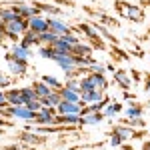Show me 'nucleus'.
<instances>
[{"instance_id": "f257e3e1", "label": "nucleus", "mask_w": 150, "mask_h": 150, "mask_svg": "<svg viewBox=\"0 0 150 150\" xmlns=\"http://www.w3.org/2000/svg\"><path fill=\"white\" fill-rule=\"evenodd\" d=\"M112 6H114L116 14L122 16V18H126L128 22L140 24V22L146 20V12H144V8H140L138 4H132V2H128V0H114Z\"/></svg>"}, {"instance_id": "f03ea898", "label": "nucleus", "mask_w": 150, "mask_h": 150, "mask_svg": "<svg viewBox=\"0 0 150 150\" xmlns=\"http://www.w3.org/2000/svg\"><path fill=\"white\" fill-rule=\"evenodd\" d=\"M74 28V32H80V36H84L88 42H90V46L96 48V50H106V44H104V40L98 36V32L94 30L92 22H78L76 26H72Z\"/></svg>"}, {"instance_id": "7ed1b4c3", "label": "nucleus", "mask_w": 150, "mask_h": 150, "mask_svg": "<svg viewBox=\"0 0 150 150\" xmlns=\"http://www.w3.org/2000/svg\"><path fill=\"white\" fill-rule=\"evenodd\" d=\"M0 116L8 118V120H24V122H34V112L28 110L26 106H6L0 108Z\"/></svg>"}, {"instance_id": "20e7f679", "label": "nucleus", "mask_w": 150, "mask_h": 150, "mask_svg": "<svg viewBox=\"0 0 150 150\" xmlns=\"http://www.w3.org/2000/svg\"><path fill=\"white\" fill-rule=\"evenodd\" d=\"M82 10L86 12L88 16H92L94 22L102 24V26H106V28H110V26H114V28H118L120 26V22L116 20V18H112V16H108L104 10H98V8H92V6H82Z\"/></svg>"}, {"instance_id": "39448f33", "label": "nucleus", "mask_w": 150, "mask_h": 150, "mask_svg": "<svg viewBox=\"0 0 150 150\" xmlns=\"http://www.w3.org/2000/svg\"><path fill=\"white\" fill-rule=\"evenodd\" d=\"M16 138L20 140L22 144H30V146H42V144H46L48 138L44 134H38V132H30V130H22V132H18V136Z\"/></svg>"}, {"instance_id": "423d86ee", "label": "nucleus", "mask_w": 150, "mask_h": 150, "mask_svg": "<svg viewBox=\"0 0 150 150\" xmlns=\"http://www.w3.org/2000/svg\"><path fill=\"white\" fill-rule=\"evenodd\" d=\"M54 116H56V108H40L34 116V122H30V124H34V126H52L54 124Z\"/></svg>"}, {"instance_id": "0eeeda50", "label": "nucleus", "mask_w": 150, "mask_h": 150, "mask_svg": "<svg viewBox=\"0 0 150 150\" xmlns=\"http://www.w3.org/2000/svg\"><path fill=\"white\" fill-rule=\"evenodd\" d=\"M6 68L10 72V76H24L26 70H28V62H22V60H16V58L10 56V52H6Z\"/></svg>"}, {"instance_id": "6e6552de", "label": "nucleus", "mask_w": 150, "mask_h": 150, "mask_svg": "<svg viewBox=\"0 0 150 150\" xmlns=\"http://www.w3.org/2000/svg\"><path fill=\"white\" fill-rule=\"evenodd\" d=\"M46 22H48V30H50L52 34H56V36H66V34H70V32H74V28H72L68 22L60 20V18H46Z\"/></svg>"}, {"instance_id": "1a4fd4ad", "label": "nucleus", "mask_w": 150, "mask_h": 150, "mask_svg": "<svg viewBox=\"0 0 150 150\" xmlns=\"http://www.w3.org/2000/svg\"><path fill=\"white\" fill-rule=\"evenodd\" d=\"M12 8H14V12L20 16V18H26V20H30L32 16H40V10L36 8V6H32V4H24V2H14V4H10Z\"/></svg>"}, {"instance_id": "9d476101", "label": "nucleus", "mask_w": 150, "mask_h": 150, "mask_svg": "<svg viewBox=\"0 0 150 150\" xmlns=\"http://www.w3.org/2000/svg\"><path fill=\"white\" fill-rule=\"evenodd\" d=\"M54 62H56L64 72H70V70H74V68H80V66H78V58L74 56V54H56V56H54Z\"/></svg>"}, {"instance_id": "9b49d317", "label": "nucleus", "mask_w": 150, "mask_h": 150, "mask_svg": "<svg viewBox=\"0 0 150 150\" xmlns=\"http://www.w3.org/2000/svg\"><path fill=\"white\" fill-rule=\"evenodd\" d=\"M112 80L122 88V90H130L132 88V78H130V74H128V70H122V68H114L112 72Z\"/></svg>"}, {"instance_id": "f8f14e48", "label": "nucleus", "mask_w": 150, "mask_h": 150, "mask_svg": "<svg viewBox=\"0 0 150 150\" xmlns=\"http://www.w3.org/2000/svg\"><path fill=\"white\" fill-rule=\"evenodd\" d=\"M86 104L84 102H62L56 106V114H80V110Z\"/></svg>"}, {"instance_id": "ddd939ff", "label": "nucleus", "mask_w": 150, "mask_h": 150, "mask_svg": "<svg viewBox=\"0 0 150 150\" xmlns=\"http://www.w3.org/2000/svg\"><path fill=\"white\" fill-rule=\"evenodd\" d=\"M10 56L12 58H16V60H22V62H28L30 60V56H32V52H30V48H26V46H22L20 42H14L10 46Z\"/></svg>"}, {"instance_id": "4468645a", "label": "nucleus", "mask_w": 150, "mask_h": 150, "mask_svg": "<svg viewBox=\"0 0 150 150\" xmlns=\"http://www.w3.org/2000/svg\"><path fill=\"white\" fill-rule=\"evenodd\" d=\"M28 30H32V32H36V34H44V32H48V22L46 18L40 14V16H32L30 20H28Z\"/></svg>"}, {"instance_id": "2eb2a0df", "label": "nucleus", "mask_w": 150, "mask_h": 150, "mask_svg": "<svg viewBox=\"0 0 150 150\" xmlns=\"http://www.w3.org/2000/svg\"><path fill=\"white\" fill-rule=\"evenodd\" d=\"M32 6H36V8L40 10V14H42V12L48 14V18H56V16L62 14V8H58V6L50 4V2H38V0H32Z\"/></svg>"}, {"instance_id": "dca6fc26", "label": "nucleus", "mask_w": 150, "mask_h": 150, "mask_svg": "<svg viewBox=\"0 0 150 150\" xmlns=\"http://www.w3.org/2000/svg\"><path fill=\"white\" fill-rule=\"evenodd\" d=\"M88 78H90V84H92L94 90H100V92H106V90H108V80H106L104 74L88 72Z\"/></svg>"}, {"instance_id": "f3484780", "label": "nucleus", "mask_w": 150, "mask_h": 150, "mask_svg": "<svg viewBox=\"0 0 150 150\" xmlns=\"http://www.w3.org/2000/svg\"><path fill=\"white\" fill-rule=\"evenodd\" d=\"M134 132H136L134 128H128V126H124V124H114V126H112V134H116L122 142L132 140L134 138Z\"/></svg>"}, {"instance_id": "a211bd4d", "label": "nucleus", "mask_w": 150, "mask_h": 150, "mask_svg": "<svg viewBox=\"0 0 150 150\" xmlns=\"http://www.w3.org/2000/svg\"><path fill=\"white\" fill-rule=\"evenodd\" d=\"M4 94H6L8 106H24V100H22V96H20V88H8Z\"/></svg>"}, {"instance_id": "6ab92c4d", "label": "nucleus", "mask_w": 150, "mask_h": 150, "mask_svg": "<svg viewBox=\"0 0 150 150\" xmlns=\"http://www.w3.org/2000/svg\"><path fill=\"white\" fill-rule=\"evenodd\" d=\"M142 114H144V106L140 102H128L126 110H124V116L126 118H142Z\"/></svg>"}, {"instance_id": "aec40b11", "label": "nucleus", "mask_w": 150, "mask_h": 150, "mask_svg": "<svg viewBox=\"0 0 150 150\" xmlns=\"http://www.w3.org/2000/svg\"><path fill=\"white\" fill-rule=\"evenodd\" d=\"M22 46L26 48H32V46H40V38H38V34L36 32H32V30H28V32H24L22 38L18 40Z\"/></svg>"}, {"instance_id": "412c9836", "label": "nucleus", "mask_w": 150, "mask_h": 150, "mask_svg": "<svg viewBox=\"0 0 150 150\" xmlns=\"http://www.w3.org/2000/svg\"><path fill=\"white\" fill-rule=\"evenodd\" d=\"M106 94L100 92V90H90V92H80V102L84 104H94V102H100Z\"/></svg>"}, {"instance_id": "4be33fe9", "label": "nucleus", "mask_w": 150, "mask_h": 150, "mask_svg": "<svg viewBox=\"0 0 150 150\" xmlns=\"http://www.w3.org/2000/svg\"><path fill=\"white\" fill-rule=\"evenodd\" d=\"M104 120L102 112H92V114H84L80 116V126H94V124H100Z\"/></svg>"}, {"instance_id": "5701e85b", "label": "nucleus", "mask_w": 150, "mask_h": 150, "mask_svg": "<svg viewBox=\"0 0 150 150\" xmlns=\"http://www.w3.org/2000/svg\"><path fill=\"white\" fill-rule=\"evenodd\" d=\"M32 90H34V94H36V98H38V100L46 98L48 94L52 92V88H50V86H46L42 80H34V82H32Z\"/></svg>"}, {"instance_id": "b1692460", "label": "nucleus", "mask_w": 150, "mask_h": 150, "mask_svg": "<svg viewBox=\"0 0 150 150\" xmlns=\"http://www.w3.org/2000/svg\"><path fill=\"white\" fill-rule=\"evenodd\" d=\"M60 102H62V98H60V92H58V90H52L46 98L40 100V104H42L44 108H56Z\"/></svg>"}, {"instance_id": "393cba45", "label": "nucleus", "mask_w": 150, "mask_h": 150, "mask_svg": "<svg viewBox=\"0 0 150 150\" xmlns=\"http://www.w3.org/2000/svg\"><path fill=\"white\" fill-rule=\"evenodd\" d=\"M120 112H122V104H120V102H114V100H110V102L104 106V110H102L104 118H114V116L120 114Z\"/></svg>"}, {"instance_id": "a878e982", "label": "nucleus", "mask_w": 150, "mask_h": 150, "mask_svg": "<svg viewBox=\"0 0 150 150\" xmlns=\"http://www.w3.org/2000/svg\"><path fill=\"white\" fill-rule=\"evenodd\" d=\"M110 58H112L114 62H128V60H130V54H128L126 50H122L120 46L114 44V46L110 48Z\"/></svg>"}, {"instance_id": "bb28decb", "label": "nucleus", "mask_w": 150, "mask_h": 150, "mask_svg": "<svg viewBox=\"0 0 150 150\" xmlns=\"http://www.w3.org/2000/svg\"><path fill=\"white\" fill-rule=\"evenodd\" d=\"M52 46V50L56 52V54H72L74 52V46H70L68 42H64L62 38H58L54 44H50Z\"/></svg>"}, {"instance_id": "cd10ccee", "label": "nucleus", "mask_w": 150, "mask_h": 150, "mask_svg": "<svg viewBox=\"0 0 150 150\" xmlns=\"http://www.w3.org/2000/svg\"><path fill=\"white\" fill-rule=\"evenodd\" d=\"M58 92H60V98L64 102H80V92H76V90H70V88H64L62 86Z\"/></svg>"}, {"instance_id": "c85d7f7f", "label": "nucleus", "mask_w": 150, "mask_h": 150, "mask_svg": "<svg viewBox=\"0 0 150 150\" xmlns=\"http://www.w3.org/2000/svg\"><path fill=\"white\" fill-rule=\"evenodd\" d=\"M120 124H124V126L128 128H138V130H142V128H146V122H144V118H120Z\"/></svg>"}, {"instance_id": "c756f323", "label": "nucleus", "mask_w": 150, "mask_h": 150, "mask_svg": "<svg viewBox=\"0 0 150 150\" xmlns=\"http://www.w3.org/2000/svg\"><path fill=\"white\" fill-rule=\"evenodd\" d=\"M72 54H74V56H80V58H88V56H92V46L80 42V44L74 46V52H72Z\"/></svg>"}, {"instance_id": "7c9ffc66", "label": "nucleus", "mask_w": 150, "mask_h": 150, "mask_svg": "<svg viewBox=\"0 0 150 150\" xmlns=\"http://www.w3.org/2000/svg\"><path fill=\"white\" fill-rule=\"evenodd\" d=\"M40 80L44 82V84H46V86H50V88H52V90H60V88H62V86H64V84H62V82L58 80L56 76H48V74H44V76H42V78H40Z\"/></svg>"}, {"instance_id": "2f4dec72", "label": "nucleus", "mask_w": 150, "mask_h": 150, "mask_svg": "<svg viewBox=\"0 0 150 150\" xmlns=\"http://www.w3.org/2000/svg\"><path fill=\"white\" fill-rule=\"evenodd\" d=\"M20 96H22L24 104H26V102H32V100H38V98H36V94H34V90H32V86H22V88H20Z\"/></svg>"}, {"instance_id": "473e14b6", "label": "nucleus", "mask_w": 150, "mask_h": 150, "mask_svg": "<svg viewBox=\"0 0 150 150\" xmlns=\"http://www.w3.org/2000/svg\"><path fill=\"white\" fill-rule=\"evenodd\" d=\"M38 56L44 58V60H54L56 52L52 50V46H40V50H38Z\"/></svg>"}, {"instance_id": "72a5a7b5", "label": "nucleus", "mask_w": 150, "mask_h": 150, "mask_svg": "<svg viewBox=\"0 0 150 150\" xmlns=\"http://www.w3.org/2000/svg\"><path fill=\"white\" fill-rule=\"evenodd\" d=\"M64 88H70V90L80 92V82H78V78H68V80L64 82Z\"/></svg>"}, {"instance_id": "f704fd0d", "label": "nucleus", "mask_w": 150, "mask_h": 150, "mask_svg": "<svg viewBox=\"0 0 150 150\" xmlns=\"http://www.w3.org/2000/svg\"><path fill=\"white\" fill-rule=\"evenodd\" d=\"M50 4H56V6H70V8H74L76 6V2L74 0H46Z\"/></svg>"}, {"instance_id": "c9c22d12", "label": "nucleus", "mask_w": 150, "mask_h": 150, "mask_svg": "<svg viewBox=\"0 0 150 150\" xmlns=\"http://www.w3.org/2000/svg\"><path fill=\"white\" fill-rule=\"evenodd\" d=\"M24 106H26L28 110H32L34 114L38 112V110H40V108H42V104H40V100H32V102H26Z\"/></svg>"}, {"instance_id": "e433bc0d", "label": "nucleus", "mask_w": 150, "mask_h": 150, "mask_svg": "<svg viewBox=\"0 0 150 150\" xmlns=\"http://www.w3.org/2000/svg\"><path fill=\"white\" fill-rule=\"evenodd\" d=\"M106 144H108V146H122L124 142L118 138L116 134H110V138H108V142H106Z\"/></svg>"}, {"instance_id": "4c0bfd02", "label": "nucleus", "mask_w": 150, "mask_h": 150, "mask_svg": "<svg viewBox=\"0 0 150 150\" xmlns=\"http://www.w3.org/2000/svg\"><path fill=\"white\" fill-rule=\"evenodd\" d=\"M10 84H12V78H10V76L0 74V90H2V88H6V86H10Z\"/></svg>"}, {"instance_id": "58836bf2", "label": "nucleus", "mask_w": 150, "mask_h": 150, "mask_svg": "<svg viewBox=\"0 0 150 150\" xmlns=\"http://www.w3.org/2000/svg\"><path fill=\"white\" fill-rule=\"evenodd\" d=\"M12 126H14V120H8V118H2V116H0V130L12 128Z\"/></svg>"}, {"instance_id": "ea45409f", "label": "nucleus", "mask_w": 150, "mask_h": 150, "mask_svg": "<svg viewBox=\"0 0 150 150\" xmlns=\"http://www.w3.org/2000/svg\"><path fill=\"white\" fill-rule=\"evenodd\" d=\"M144 92L150 94V72H144Z\"/></svg>"}, {"instance_id": "a19ab883", "label": "nucleus", "mask_w": 150, "mask_h": 150, "mask_svg": "<svg viewBox=\"0 0 150 150\" xmlns=\"http://www.w3.org/2000/svg\"><path fill=\"white\" fill-rule=\"evenodd\" d=\"M130 78H132V82H140V78H142V74H140L136 68L130 70Z\"/></svg>"}, {"instance_id": "79ce46f5", "label": "nucleus", "mask_w": 150, "mask_h": 150, "mask_svg": "<svg viewBox=\"0 0 150 150\" xmlns=\"http://www.w3.org/2000/svg\"><path fill=\"white\" fill-rule=\"evenodd\" d=\"M8 106V102H6V94L0 90V108H6Z\"/></svg>"}, {"instance_id": "37998d69", "label": "nucleus", "mask_w": 150, "mask_h": 150, "mask_svg": "<svg viewBox=\"0 0 150 150\" xmlns=\"http://www.w3.org/2000/svg\"><path fill=\"white\" fill-rule=\"evenodd\" d=\"M122 96H124V100H132V102L136 100V96H134L132 92H128V90H124V94H122Z\"/></svg>"}, {"instance_id": "c03bdc74", "label": "nucleus", "mask_w": 150, "mask_h": 150, "mask_svg": "<svg viewBox=\"0 0 150 150\" xmlns=\"http://www.w3.org/2000/svg\"><path fill=\"white\" fill-rule=\"evenodd\" d=\"M138 6H140V8H144V6H148V8H150V0H140Z\"/></svg>"}, {"instance_id": "a18cd8bd", "label": "nucleus", "mask_w": 150, "mask_h": 150, "mask_svg": "<svg viewBox=\"0 0 150 150\" xmlns=\"http://www.w3.org/2000/svg\"><path fill=\"white\" fill-rule=\"evenodd\" d=\"M142 150H150V140L148 142H142Z\"/></svg>"}, {"instance_id": "49530a36", "label": "nucleus", "mask_w": 150, "mask_h": 150, "mask_svg": "<svg viewBox=\"0 0 150 150\" xmlns=\"http://www.w3.org/2000/svg\"><path fill=\"white\" fill-rule=\"evenodd\" d=\"M148 36H150V26H148Z\"/></svg>"}]
</instances>
